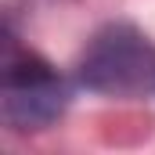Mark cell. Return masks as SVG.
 Instances as JSON below:
<instances>
[{"mask_svg": "<svg viewBox=\"0 0 155 155\" xmlns=\"http://www.w3.org/2000/svg\"><path fill=\"white\" fill-rule=\"evenodd\" d=\"M79 76L87 87L105 94L155 90V47L130 25H112L83 54Z\"/></svg>", "mask_w": 155, "mask_h": 155, "instance_id": "cell-1", "label": "cell"}, {"mask_svg": "<svg viewBox=\"0 0 155 155\" xmlns=\"http://www.w3.org/2000/svg\"><path fill=\"white\" fill-rule=\"evenodd\" d=\"M69 101V90L40 58H18L4 69V119L15 130L43 126Z\"/></svg>", "mask_w": 155, "mask_h": 155, "instance_id": "cell-2", "label": "cell"}]
</instances>
